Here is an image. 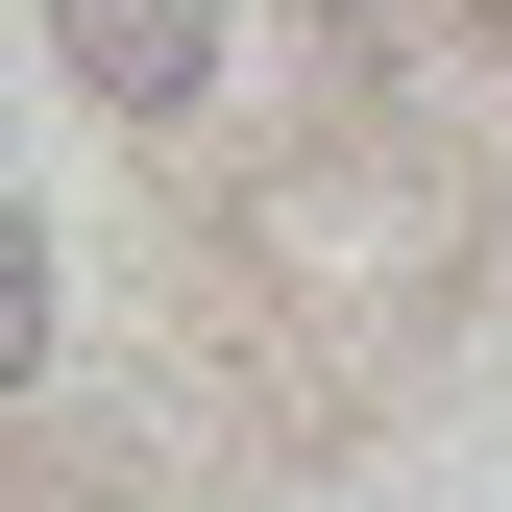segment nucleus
Masks as SVG:
<instances>
[{"instance_id":"obj_2","label":"nucleus","mask_w":512,"mask_h":512,"mask_svg":"<svg viewBox=\"0 0 512 512\" xmlns=\"http://www.w3.org/2000/svg\"><path fill=\"white\" fill-rule=\"evenodd\" d=\"M25 366H49V220L0 196V391H25Z\"/></svg>"},{"instance_id":"obj_1","label":"nucleus","mask_w":512,"mask_h":512,"mask_svg":"<svg viewBox=\"0 0 512 512\" xmlns=\"http://www.w3.org/2000/svg\"><path fill=\"white\" fill-rule=\"evenodd\" d=\"M49 49H74L122 122H196L220 98V0H49Z\"/></svg>"}]
</instances>
